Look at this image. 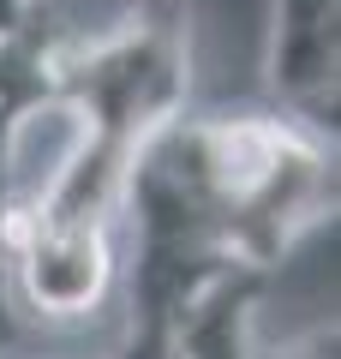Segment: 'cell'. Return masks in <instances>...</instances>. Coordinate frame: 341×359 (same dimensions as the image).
<instances>
[{
  "instance_id": "5",
  "label": "cell",
  "mask_w": 341,
  "mask_h": 359,
  "mask_svg": "<svg viewBox=\"0 0 341 359\" xmlns=\"http://www.w3.org/2000/svg\"><path fill=\"white\" fill-rule=\"evenodd\" d=\"M25 18H30V0H0V36H13Z\"/></svg>"
},
{
  "instance_id": "2",
  "label": "cell",
  "mask_w": 341,
  "mask_h": 359,
  "mask_svg": "<svg viewBox=\"0 0 341 359\" xmlns=\"http://www.w3.org/2000/svg\"><path fill=\"white\" fill-rule=\"evenodd\" d=\"M54 78L78 108V144L25 222L0 233L13 299L48 323L96 318L114 282V216L138 144L186 102V30L150 0L96 36H54Z\"/></svg>"
},
{
  "instance_id": "3",
  "label": "cell",
  "mask_w": 341,
  "mask_h": 359,
  "mask_svg": "<svg viewBox=\"0 0 341 359\" xmlns=\"http://www.w3.org/2000/svg\"><path fill=\"white\" fill-rule=\"evenodd\" d=\"M341 0H276V48H269V84L293 114L335 132V42Z\"/></svg>"
},
{
  "instance_id": "4",
  "label": "cell",
  "mask_w": 341,
  "mask_h": 359,
  "mask_svg": "<svg viewBox=\"0 0 341 359\" xmlns=\"http://www.w3.org/2000/svg\"><path fill=\"white\" fill-rule=\"evenodd\" d=\"M252 359H335V330H317L300 347H276V353H252Z\"/></svg>"
},
{
  "instance_id": "1",
  "label": "cell",
  "mask_w": 341,
  "mask_h": 359,
  "mask_svg": "<svg viewBox=\"0 0 341 359\" xmlns=\"http://www.w3.org/2000/svg\"><path fill=\"white\" fill-rule=\"evenodd\" d=\"M132 335L114 359H168L186 306L222 276H269L335 210L329 126L276 114H168L126 168Z\"/></svg>"
}]
</instances>
